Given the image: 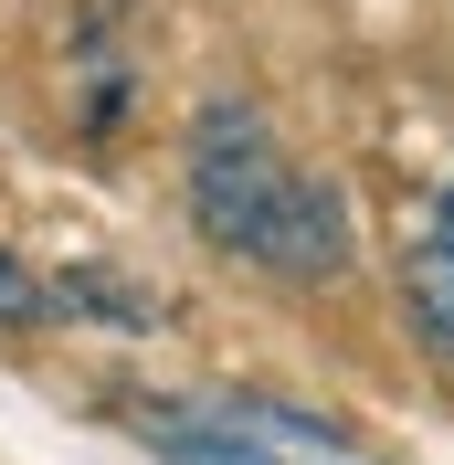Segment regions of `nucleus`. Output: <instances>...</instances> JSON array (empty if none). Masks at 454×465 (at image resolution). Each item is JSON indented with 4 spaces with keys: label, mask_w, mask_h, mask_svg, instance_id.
I'll list each match as a JSON object with an SVG mask.
<instances>
[{
    "label": "nucleus",
    "mask_w": 454,
    "mask_h": 465,
    "mask_svg": "<svg viewBox=\"0 0 454 465\" xmlns=\"http://www.w3.org/2000/svg\"><path fill=\"white\" fill-rule=\"evenodd\" d=\"M43 318H54V307H43V275L0 243V328H43Z\"/></svg>",
    "instance_id": "obj_5"
},
{
    "label": "nucleus",
    "mask_w": 454,
    "mask_h": 465,
    "mask_svg": "<svg viewBox=\"0 0 454 465\" xmlns=\"http://www.w3.org/2000/svg\"><path fill=\"white\" fill-rule=\"evenodd\" d=\"M138 444L159 465H296L285 444H264L243 412H191V402H138Z\"/></svg>",
    "instance_id": "obj_3"
},
{
    "label": "nucleus",
    "mask_w": 454,
    "mask_h": 465,
    "mask_svg": "<svg viewBox=\"0 0 454 465\" xmlns=\"http://www.w3.org/2000/svg\"><path fill=\"white\" fill-rule=\"evenodd\" d=\"M317 465H360V455H349V444H328V455H317Z\"/></svg>",
    "instance_id": "obj_6"
},
{
    "label": "nucleus",
    "mask_w": 454,
    "mask_h": 465,
    "mask_svg": "<svg viewBox=\"0 0 454 465\" xmlns=\"http://www.w3.org/2000/svg\"><path fill=\"white\" fill-rule=\"evenodd\" d=\"M401 318H412L423 360L454 371V180L423 202V223L401 232Z\"/></svg>",
    "instance_id": "obj_2"
},
{
    "label": "nucleus",
    "mask_w": 454,
    "mask_h": 465,
    "mask_svg": "<svg viewBox=\"0 0 454 465\" xmlns=\"http://www.w3.org/2000/svg\"><path fill=\"white\" fill-rule=\"evenodd\" d=\"M43 307H54V318H106V328H148L159 318V296L127 286L116 264H64L54 286H43Z\"/></svg>",
    "instance_id": "obj_4"
},
{
    "label": "nucleus",
    "mask_w": 454,
    "mask_h": 465,
    "mask_svg": "<svg viewBox=\"0 0 454 465\" xmlns=\"http://www.w3.org/2000/svg\"><path fill=\"white\" fill-rule=\"evenodd\" d=\"M180 212L212 254L254 264L275 286H339L360 232H349L339 180L307 170L285 127L254 95H201L191 127H180Z\"/></svg>",
    "instance_id": "obj_1"
}]
</instances>
